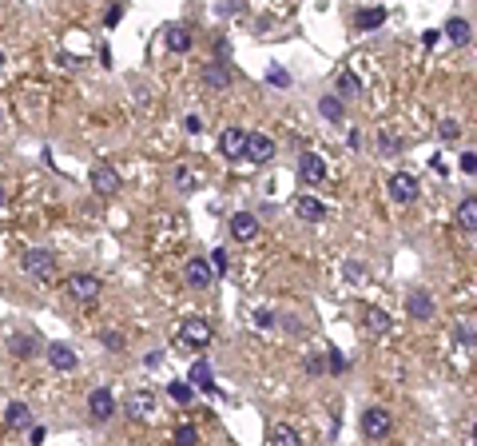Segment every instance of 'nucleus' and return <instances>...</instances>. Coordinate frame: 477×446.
Here are the masks:
<instances>
[{
    "mask_svg": "<svg viewBox=\"0 0 477 446\" xmlns=\"http://www.w3.org/2000/svg\"><path fill=\"white\" fill-rule=\"evenodd\" d=\"M25 271L32 275V279H40V283H52V275H56V255H52L48 248H32L25 255Z\"/></svg>",
    "mask_w": 477,
    "mask_h": 446,
    "instance_id": "obj_1",
    "label": "nucleus"
},
{
    "mask_svg": "<svg viewBox=\"0 0 477 446\" xmlns=\"http://www.w3.org/2000/svg\"><path fill=\"white\" fill-rule=\"evenodd\" d=\"M184 279H187V287H195V291H207V287H215V279H219V271L211 267V259H203V255H195V259H187V267H184Z\"/></svg>",
    "mask_w": 477,
    "mask_h": 446,
    "instance_id": "obj_2",
    "label": "nucleus"
},
{
    "mask_svg": "<svg viewBox=\"0 0 477 446\" xmlns=\"http://www.w3.org/2000/svg\"><path fill=\"white\" fill-rule=\"evenodd\" d=\"M116 410H120V398L111 395L108 386H96V391L88 395V414H92V422H108Z\"/></svg>",
    "mask_w": 477,
    "mask_h": 446,
    "instance_id": "obj_3",
    "label": "nucleus"
},
{
    "mask_svg": "<svg viewBox=\"0 0 477 446\" xmlns=\"http://www.w3.org/2000/svg\"><path fill=\"white\" fill-rule=\"evenodd\" d=\"M358 426H362V434H366V438H386V434L394 431V414L386 407H370L366 414H362V422H358Z\"/></svg>",
    "mask_w": 477,
    "mask_h": 446,
    "instance_id": "obj_4",
    "label": "nucleus"
},
{
    "mask_svg": "<svg viewBox=\"0 0 477 446\" xmlns=\"http://www.w3.org/2000/svg\"><path fill=\"white\" fill-rule=\"evenodd\" d=\"M120 410L132 422H144L147 414H155V395H151V391H132V395L120 403Z\"/></svg>",
    "mask_w": 477,
    "mask_h": 446,
    "instance_id": "obj_5",
    "label": "nucleus"
},
{
    "mask_svg": "<svg viewBox=\"0 0 477 446\" xmlns=\"http://www.w3.org/2000/svg\"><path fill=\"white\" fill-rule=\"evenodd\" d=\"M211 339H215V327L207 319H184V327H179V343H187V347H207Z\"/></svg>",
    "mask_w": 477,
    "mask_h": 446,
    "instance_id": "obj_6",
    "label": "nucleus"
},
{
    "mask_svg": "<svg viewBox=\"0 0 477 446\" xmlns=\"http://www.w3.org/2000/svg\"><path fill=\"white\" fill-rule=\"evenodd\" d=\"M99 291H104L99 275H72V279H68V295H72L76 303H96Z\"/></svg>",
    "mask_w": 477,
    "mask_h": 446,
    "instance_id": "obj_7",
    "label": "nucleus"
},
{
    "mask_svg": "<svg viewBox=\"0 0 477 446\" xmlns=\"http://www.w3.org/2000/svg\"><path fill=\"white\" fill-rule=\"evenodd\" d=\"M386 187H390V199H394V203H414V199H417V180H414L410 172H394Z\"/></svg>",
    "mask_w": 477,
    "mask_h": 446,
    "instance_id": "obj_8",
    "label": "nucleus"
},
{
    "mask_svg": "<svg viewBox=\"0 0 477 446\" xmlns=\"http://www.w3.org/2000/svg\"><path fill=\"white\" fill-rule=\"evenodd\" d=\"M243 160H251V163L275 160V140L263 136V132H247V156H243Z\"/></svg>",
    "mask_w": 477,
    "mask_h": 446,
    "instance_id": "obj_9",
    "label": "nucleus"
},
{
    "mask_svg": "<svg viewBox=\"0 0 477 446\" xmlns=\"http://www.w3.org/2000/svg\"><path fill=\"white\" fill-rule=\"evenodd\" d=\"M92 191H99V196H116V191H120V175H116L111 163L99 160L96 168H92Z\"/></svg>",
    "mask_w": 477,
    "mask_h": 446,
    "instance_id": "obj_10",
    "label": "nucleus"
},
{
    "mask_svg": "<svg viewBox=\"0 0 477 446\" xmlns=\"http://www.w3.org/2000/svg\"><path fill=\"white\" fill-rule=\"evenodd\" d=\"M187 383L195 386V391L219 395V386H215V371H211V363H207V359H195V363H191V371H187Z\"/></svg>",
    "mask_w": 477,
    "mask_h": 446,
    "instance_id": "obj_11",
    "label": "nucleus"
},
{
    "mask_svg": "<svg viewBox=\"0 0 477 446\" xmlns=\"http://www.w3.org/2000/svg\"><path fill=\"white\" fill-rule=\"evenodd\" d=\"M298 180H303V184H322V180H326V160L314 156V151H306L303 160H298Z\"/></svg>",
    "mask_w": 477,
    "mask_h": 446,
    "instance_id": "obj_12",
    "label": "nucleus"
},
{
    "mask_svg": "<svg viewBox=\"0 0 477 446\" xmlns=\"http://www.w3.org/2000/svg\"><path fill=\"white\" fill-rule=\"evenodd\" d=\"M219 148H223L227 160H243L247 156V132L243 128H227V132L219 136Z\"/></svg>",
    "mask_w": 477,
    "mask_h": 446,
    "instance_id": "obj_13",
    "label": "nucleus"
},
{
    "mask_svg": "<svg viewBox=\"0 0 477 446\" xmlns=\"http://www.w3.org/2000/svg\"><path fill=\"white\" fill-rule=\"evenodd\" d=\"M44 355H48V363L56 367V371H76V363H80V355H76L68 343H48Z\"/></svg>",
    "mask_w": 477,
    "mask_h": 446,
    "instance_id": "obj_14",
    "label": "nucleus"
},
{
    "mask_svg": "<svg viewBox=\"0 0 477 446\" xmlns=\"http://www.w3.org/2000/svg\"><path fill=\"white\" fill-rule=\"evenodd\" d=\"M406 311H410V319H422V323H426L429 315H434V299H429V291L414 287V291L406 295Z\"/></svg>",
    "mask_w": 477,
    "mask_h": 446,
    "instance_id": "obj_15",
    "label": "nucleus"
},
{
    "mask_svg": "<svg viewBox=\"0 0 477 446\" xmlns=\"http://www.w3.org/2000/svg\"><path fill=\"white\" fill-rule=\"evenodd\" d=\"M294 215L306 219V223H322L326 219V203H318L314 196H298L294 199Z\"/></svg>",
    "mask_w": 477,
    "mask_h": 446,
    "instance_id": "obj_16",
    "label": "nucleus"
},
{
    "mask_svg": "<svg viewBox=\"0 0 477 446\" xmlns=\"http://www.w3.org/2000/svg\"><path fill=\"white\" fill-rule=\"evenodd\" d=\"M231 236L243 239V243L258 236V215L255 211H239V215H231Z\"/></svg>",
    "mask_w": 477,
    "mask_h": 446,
    "instance_id": "obj_17",
    "label": "nucleus"
},
{
    "mask_svg": "<svg viewBox=\"0 0 477 446\" xmlns=\"http://www.w3.org/2000/svg\"><path fill=\"white\" fill-rule=\"evenodd\" d=\"M203 84H207V88H215V92H223V88H231V68H227V60L207 64V72H203Z\"/></svg>",
    "mask_w": 477,
    "mask_h": 446,
    "instance_id": "obj_18",
    "label": "nucleus"
},
{
    "mask_svg": "<svg viewBox=\"0 0 477 446\" xmlns=\"http://www.w3.org/2000/svg\"><path fill=\"white\" fill-rule=\"evenodd\" d=\"M441 32H445L453 44H462V48L473 40V28H469V20H465V16H453V20H445V28H441Z\"/></svg>",
    "mask_w": 477,
    "mask_h": 446,
    "instance_id": "obj_19",
    "label": "nucleus"
},
{
    "mask_svg": "<svg viewBox=\"0 0 477 446\" xmlns=\"http://www.w3.org/2000/svg\"><path fill=\"white\" fill-rule=\"evenodd\" d=\"M457 227H462V231H477V196L457 203Z\"/></svg>",
    "mask_w": 477,
    "mask_h": 446,
    "instance_id": "obj_20",
    "label": "nucleus"
},
{
    "mask_svg": "<svg viewBox=\"0 0 477 446\" xmlns=\"http://www.w3.org/2000/svg\"><path fill=\"white\" fill-rule=\"evenodd\" d=\"M4 422H8L13 431H25V426H32V410H28L25 403H8V410H4Z\"/></svg>",
    "mask_w": 477,
    "mask_h": 446,
    "instance_id": "obj_21",
    "label": "nucleus"
},
{
    "mask_svg": "<svg viewBox=\"0 0 477 446\" xmlns=\"http://www.w3.org/2000/svg\"><path fill=\"white\" fill-rule=\"evenodd\" d=\"M366 327L374 334H390V327H394V319L386 315L382 307H366Z\"/></svg>",
    "mask_w": 477,
    "mask_h": 446,
    "instance_id": "obj_22",
    "label": "nucleus"
},
{
    "mask_svg": "<svg viewBox=\"0 0 477 446\" xmlns=\"http://www.w3.org/2000/svg\"><path fill=\"white\" fill-rule=\"evenodd\" d=\"M386 25V8H362L358 13V28L362 32H374V28H382Z\"/></svg>",
    "mask_w": 477,
    "mask_h": 446,
    "instance_id": "obj_23",
    "label": "nucleus"
},
{
    "mask_svg": "<svg viewBox=\"0 0 477 446\" xmlns=\"http://www.w3.org/2000/svg\"><path fill=\"white\" fill-rule=\"evenodd\" d=\"M167 48H172V52H187V48H191V32H187L184 25L167 28Z\"/></svg>",
    "mask_w": 477,
    "mask_h": 446,
    "instance_id": "obj_24",
    "label": "nucleus"
},
{
    "mask_svg": "<svg viewBox=\"0 0 477 446\" xmlns=\"http://www.w3.org/2000/svg\"><path fill=\"white\" fill-rule=\"evenodd\" d=\"M270 442H282V446H298V442H303V434L294 431V426H282V422H279V426H270Z\"/></svg>",
    "mask_w": 477,
    "mask_h": 446,
    "instance_id": "obj_25",
    "label": "nucleus"
},
{
    "mask_svg": "<svg viewBox=\"0 0 477 446\" xmlns=\"http://www.w3.org/2000/svg\"><path fill=\"white\" fill-rule=\"evenodd\" d=\"M167 398L179 403V407H187V403L195 398V386H191V383H167Z\"/></svg>",
    "mask_w": 477,
    "mask_h": 446,
    "instance_id": "obj_26",
    "label": "nucleus"
},
{
    "mask_svg": "<svg viewBox=\"0 0 477 446\" xmlns=\"http://www.w3.org/2000/svg\"><path fill=\"white\" fill-rule=\"evenodd\" d=\"M13 355H16V359L36 355V339H32V334H13Z\"/></svg>",
    "mask_w": 477,
    "mask_h": 446,
    "instance_id": "obj_27",
    "label": "nucleus"
},
{
    "mask_svg": "<svg viewBox=\"0 0 477 446\" xmlns=\"http://www.w3.org/2000/svg\"><path fill=\"white\" fill-rule=\"evenodd\" d=\"M338 96H362V80L354 72H343L338 76Z\"/></svg>",
    "mask_w": 477,
    "mask_h": 446,
    "instance_id": "obj_28",
    "label": "nucleus"
},
{
    "mask_svg": "<svg viewBox=\"0 0 477 446\" xmlns=\"http://www.w3.org/2000/svg\"><path fill=\"white\" fill-rule=\"evenodd\" d=\"M318 112H322L326 120H343V100H338V96H322V100H318Z\"/></svg>",
    "mask_w": 477,
    "mask_h": 446,
    "instance_id": "obj_29",
    "label": "nucleus"
},
{
    "mask_svg": "<svg viewBox=\"0 0 477 446\" xmlns=\"http://www.w3.org/2000/svg\"><path fill=\"white\" fill-rule=\"evenodd\" d=\"M99 343H104L108 351H123V347H127V339H123L120 331H99Z\"/></svg>",
    "mask_w": 477,
    "mask_h": 446,
    "instance_id": "obj_30",
    "label": "nucleus"
},
{
    "mask_svg": "<svg viewBox=\"0 0 477 446\" xmlns=\"http://www.w3.org/2000/svg\"><path fill=\"white\" fill-rule=\"evenodd\" d=\"M438 136L445 140V144H453V140L462 136V124H457V120H441V124H438Z\"/></svg>",
    "mask_w": 477,
    "mask_h": 446,
    "instance_id": "obj_31",
    "label": "nucleus"
},
{
    "mask_svg": "<svg viewBox=\"0 0 477 446\" xmlns=\"http://www.w3.org/2000/svg\"><path fill=\"white\" fill-rule=\"evenodd\" d=\"M275 323H279V315H275V311H267V307L255 311V327H258V331H270Z\"/></svg>",
    "mask_w": 477,
    "mask_h": 446,
    "instance_id": "obj_32",
    "label": "nucleus"
},
{
    "mask_svg": "<svg viewBox=\"0 0 477 446\" xmlns=\"http://www.w3.org/2000/svg\"><path fill=\"white\" fill-rule=\"evenodd\" d=\"M211 267H215V271H227V267H231V255H227V251H223V248H215V251H211Z\"/></svg>",
    "mask_w": 477,
    "mask_h": 446,
    "instance_id": "obj_33",
    "label": "nucleus"
},
{
    "mask_svg": "<svg viewBox=\"0 0 477 446\" xmlns=\"http://www.w3.org/2000/svg\"><path fill=\"white\" fill-rule=\"evenodd\" d=\"M267 84L286 88V84H291V72H286V68H270V72H267Z\"/></svg>",
    "mask_w": 477,
    "mask_h": 446,
    "instance_id": "obj_34",
    "label": "nucleus"
},
{
    "mask_svg": "<svg viewBox=\"0 0 477 446\" xmlns=\"http://www.w3.org/2000/svg\"><path fill=\"white\" fill-rule=\"evenodd\" d=\"M175 442H199L195 426H175Z\"/></svg>",
    "mask_w": 477,
    "mask_h": 446,
    "instance_id": "obj_35",
    "label": "nucleus"
},
{
    "mask_svg": "<svg viewBox=\"0 0 477 446\" xmlns=\"http://www.w3.org/2000/svg\"><path fill=\"white\" fill-rule=\"evenodd\" d=\"M326 367H331V371H346V359H343V351H334V347H331V355H326Z\"/></svg>",
    "mask_w": 477,
    "mask_h": 446,
    "instance_id": "obj_36",
    "label": "nucleus"
},
{
    "mask_svg": "<svg viewBox=\"0 0 477 446\" xmlns=\"http://www.w3.org/2000/svg\"><path fill=\"white\" fill-rule=\"evenodd\" d=\"M326 371V363L318 359V355H306V374H322Z\"/></svg>",
    "mask_w": 477,
    "mask_h": 446,
    "instance_id": "obj_37",
    "label": "nucleus"
},
{
    "mask_svg": "<svg viewBox=\"0 0 477 446\" xmlns=\"http://www.w3.org/2000/svg\"><path fill=\"white\" fill-rule=\"evenodd\" d=\"M120 16H123V4H111V8H108V16H104V25H108V28H116V25H120Z\"/></svg>",
    "mask_w": 477,
    "mask_h": 446,
    "instance_id": "obj_38",
    "label": "nucleus"
},
{
    "mask_svg": "<svg viewBox=\"0 0 477 446\" xmlns=\"http://www.w3.org/2000/svg\"><path fill=\"white\" fill-rule=\"evenodd\" d=\"M382 151H402V140H394L390 132H382Z\"/></svg>",
    "mask_w": 477,
    "mask_h": 446,
    "instance_id": "obj_39",
    "label": "nucleus"
},
{
    "mask_svg": "<svg viewBox=\"0 0 477 446\" xmlns=\"http://www.w3.org/2000/svg\"><path fill=\"white\" fill-rule=\"evenodd\" d=\"M462 172H469V175L477 172V151H465L462 156Z\"/></svg>",
    "mask_w": 477,
    "mask_h": 446,
    "instance_id": "obj_40",
    "label": "nucleus"
},
{
    "mask_svg": "<svg viewBox=\"0 0 477 446\" xmlns=\"http://www.w3.org/2000/svg\"><path fill=\"white\" fill-rule=\"evenodd\" d=\"M457 343H465V347H473V343H477V334L469 331V327H457Z\"/></svg>",
    "mask_w": 477,
    "mask_h": 446,
    "instance_id": "obj_41",
    "label": "nucleus"
},
{
    "mask_svg": "<svg viewBox=\"0 0 477 446\" xmlns=\"http://www.w3.org/2000/svg\"><path fill=\"white\" fill-rule=\"evenodd\" d=\"M438 40H441V32H438V28H429V32H422V44H426V48H434Z\"/></svg>",
    "mask_w": 477,
    "mask_h": 446,
    "instance_id": "obj_42",
    "label": "nucleus"
},
{
    "mask_svg": "<svg viewBox=\"0 0 477 446\" xmlns=\"http://www.w3.org/2000/svg\"><path fill=\"white\" fill-rule=\"evenodd\" d=\"M184 128L191 132V136H195V132H203V124H199V116H187V120H184Z\"/></svg>",
    "mask_w": 477,
    "mask_h": 446,
    "instance_id": "obj_43",
    "label": "nucleus"
},
{
    "mask_svg": "<svg viewBox=\"0 0 477 446\" xmlns=\"http://www.w3.org/2000/svg\"><path fill=\"white\" fill-rule=\"evenodd\" d=\"M44 434H48L44 426H32V431H28V438H32V442H44Z\"/></svg>",
    "mask_w": 477,
    "mask_h": 446,
    "instance_id": "obj_44",
    "label": "nucleus"
},
{
    "mask_svg": "<svg viewBox=\"0 0 477 446\" xmlns=\"http://www.w3.org/2000/svg\"><path fill=\"white\" fill-rule=\"evenodd\" d=\"M0 203H4V187H0Z\"/></svg>",
    "mask_w": 477,
    "mask_h": 446,
    "instance_id": "obj_45",
    "label": "nucleus"
},
{
    "mask_svg": "<svg viewBox=\"0 0 477 446\" xmlns=\"http://www.w3.org/2000/svg\"><path fill=\"white\" fill-rule=\"evenodd\" d=\"M0 68H4V52H0Z\"/></svg>",
    "mask_w": 477,
    "mask_h": 446,
    "instance_id": "obj_46",
    "label": "nucleus"
},
{
    "mask_svg": "<svg viewBox=\"0 0 477 446\" xmlns=\"http://www.w3.org/2000/svg\"><path fill=\"white\" fill-rule=\"evenodd\" d=\"M473 442H477V426H473Z\"/></svg>",
    "mask_w": 477,
    "mask_h": 446,
    "instance_id": "obj_47",
    "label": "nucleus"
}]
</instances>
